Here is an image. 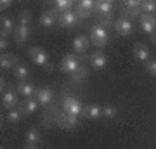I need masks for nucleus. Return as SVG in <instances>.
Masks as SVG:
<instances>
[{"mask_svg": "<svg viewBox=\"0 0 156 149\" xmlns=\"http://www.w3.org/2000/svg\"><path fill=\"white\" fill-rule=\"evenodd\" d=\"M30 21H31V16H30V11L24 9L19 16V23H17V28L14 31V37H16V44L17 45H23L26 40H28V35H30Z\"/></svg>", "mask_w": 156, "mask_h": 149, "instance_id": "nucleus-1", "label": "nucleus"}, {"mask_svg": "<svg viewBox=\"0 0 156 149\" xmlns=\"http://www.w3.org/2000/svg\"><path fill=\"white\" fill-rule=\"evenodd\" d=\"M90 42L95 45V47H104V45L109 42V33H108V30L104 26H101V24H94L92 30H90Z\"/></svg>", "mask_w": 156, "mask_h": 149, "instance_id": "nucleus-2", "label": "nucleus"}, {"mask_svg": "<svg viewBox=\"0 0 156 149\" xmlns=\"http://www.w3.org/2000/svg\"><path fill=\"white\" fill-rule=\"evenodd\" d=\"M62 109L66 115H73V116H80L83 115V109L85 106L80 102L78 97H73V95H68L62 99Z\"/></svg>", "mask_w": 156, "mask_h": 149, "instance_id": "nucleus-3", "label": "nucleus"}, {"mask_svg": "<svg viewBox=\"0 0 156 149\" xmlns=\"http://www.w3.org/2000/svg\"><path fill=\"white\" fill-rule=\"evenodd\" d=\"M28 55L31 57V61L35 62V64H38V66L42 68H52L50 66V59H49V54L45 52V49H42V47H31V49L28 50Z\"/></svg>", "mask_w": 156, "mask_h": 149, "instance_id": "nucleus-4", "label": "nucleus"}, {"mask_svg": "<svg viewBox=\"0 0 156 149\" xmlns=\"http://www.w3.org/2000/svg\"><path fill=\"white\" fill-rule=\"evenodd\" d=\"M82 66L80 64V59H78L76 54H68L62 57L61 64H59V68H61L62 73H68V75H73V73L76 71L78 68Z\"/></svg>", "mask_w": 156, "mask_h": 149, "instance_id": "nucleus-5", "label": "nucleus"}, {"mask_svg": "<svg viewBox=\"0 0 156 149\" xmlns=\"http://www.w3.org/2000/svg\"><path fill=\"white\" fill-rule=\"evenodd\" d=\"M113 28H115L116 33L122 35V37H128V35H132V31H134V24H132V21H128V19H125V17H118V19H115Z\"/></svg>", "mask_w": 156, "mask_h": 149, "instance_id": "nucleus-6", "label": "nucleus"}, {"mask_svg": "<svg viewBox=\"0 0 156 149\" xmlns=\"http://www.w3.org/2000/svg\"><path fill=\"white\" fill-rule=\"evenodd\" d=\"M139 19H140V28H142L149 37L153 33H156V17L153 16V14H144V12H142Z\"/></svg>", "mask_w": 156, "mask_h": 149, "instance_id": "nucleus-7", "label": "nucleus"}, {"mask_svg": "<svg viewBox=\"0 0 156 149\" xmlns=\"http://www.w3.org/2000/svg\"><path fill=\"white\" fill-rule=\"evenodd\" d=\"M78 21H80V19H78L75 9L62 12L61 16H59V23H61L62 28H75V26H78Z\"/></svg>", "mask_w": 156, "mask_h": 149, "instance_id": "nucleus-8", "label": "nucleus"}, {"mask_svg": "<svg viewBox=\"0 0 156 149\" xmlns=\"http://www.w3.org/2000/svg\"><path fill=\"white\" fill-rule=\"evenodd\" d=\"M35 99L38 101V104L42 106H47L52 102V99H54V90L49 87H40L37 88V94H35Z\"/></svg>", "mask_w": 156, "mask_h": 149, "instance_id": "nucleus-9", "label": "nucleus"}, {"mask_svg": "<svg viewBox=\"0 0 156 149\" xmlns=\"http://www.w3.org/2000/svg\"><path fill=\"white\" fill-rule=\"evenodd\" d=\"M59 21V16H57V12L54 9H47V11L42 12V16H40V24L45 28H52L56 26V23Z\"/></svg>", "mask_w": 156, "mask_h": 149, "instance_id": "nucleus-10", "label": "nucleus"}, {"mask_svg": "<svg viewBox=\"0 0 156 149\" xmlns=\"http://www.w3.org/2000/svg\"><path fill=\"white\" fill-rule=\"evenodd\" d=\"M90 64H92L95 69H104L106 64H108L106 54H104L101 49H97L95 52H92V55H90Z\"/></svg>", "mask_w": 156, "mask_h": 149, "instance_id": "nucleus-11", "label": "nucleus"}, {"mask_svg": "<svg viewBox=\"0 0 156 149\" xmlns=\"http://www.w3.org/2000/svg\"><path fill=\"white\" fill-rule=\"evenodd\" d=\"M2 106H4V109H7V111L14 109L17 106V95L11 87H9V90H7L5 94H2Z\"/></svg>", "mask_w": 156, "mask_h": 149, "instance_id": "nucleus-12", "label": "nucleus"}, {"mask_svg": "<svg viewBox=\"0 0 156 149\" xmlns=\"http://www.w3.org/2000/svg\"><path fill=\"white\" fill-rule=\"evenodd\" d=\"M113 7H115V2H111V0H97L95 2V12H99L101 17L102 16H111V11Z\"/></svg>", "mask_w": 156, "mask_h": 149, "instance_id": "nucleus-13", "label": "nucleus"}, {"mask_svg": "<svg viewBox=\"0 0 156 149\" xmlns=\"http://www.w3.org/2000/svg\"><path fill=\"white\" fill-rule=\"evenodd\" d=\"M89 44L90 40L85 37V35H78L76 38L73 40V50L76 52V54H83V52H87V49H89Z\"/></svg>", "mask_w": 156, "mask_h": 149, "instance_id": "nucleus-14", "label": "nucleus"}, {"mask_svg": "<svg viewBox=\"0 0 156 149\" xmlns=\"http://www.w3.org/2000/svg\"><path fill=\"white\" fill-rule=\"evenodd\" d=\"M134 55H135V59L137 61H140V62H147L149 61V55H151V52H149V49L146 47V45H142V44H135V47H134Z\"/></svg>", "mask_w": 156, "mask_h": 149, "instance_id": "nucleus-15", "label": "nucleus"}, {"mask_svg": "<svg viewBox=\"0 0 156 149\" xmlns=\"http://www.w3.org/2000/svg\"><path fill=\"white\" fill-rule=\"evenodd\" d=\"M83 115L87 116L89 120H99L101 116H102V106H99V104H89V106H85Z\"/></svg>", "mask_w": 156, "mask_h": 149, "instance_id": "nucleus-16", "label": "nucleus"}, {"mask_svg": "<svg viewBox=\"0 0 156 149\" xmlns=\"http://www.w3.org/2000/svg\"><path fill=\"white\" fill-rule=\"evenodd\" d=\"M17 92L21 95H24V97H31V95H35L37 94V88L31 85V83L28 82V80H24V82H19L17 83Z\"/></svg>", "mask_w": 156, "mask_h": 149, "instance_id": "nucleus-17", "label": "nucleus"}, {"mask_svg": "<svg viewBox=\"0 0 156 149\" xmlns=\"http://www.w3.org/2000/svg\"><path fill=\"white\" fill-rule=\"evenodd\" d=\"M0 24H2V37H4V38H7V37H9L12 31H14V21H12V17L2 16V21H0Z\"/></svg>", "mask_w": 156, "mask_h": 149, "instance_id": "nucleus-18", "label": "nucleus"}, {"mask_svg": "<svg viewBox=\"0 0 156 149\" xmlns=\"http://www.w3.org/2000/svg\"><path fill=\"white\" fill-rule=\"evenodd\" d=\"M0 68L2 69H11V68H16V57L9 52H4L0 55Z\"/></svg>", "mask_w": 156, "mask_h": 149, "instance_id": "nucleus-19", "label": "nucleus"}, {"mask_svg": "<svg viewBox=\"0 0 156 149\" xmlns=\"http://www.w3.org/2000/svg\"><path fill=\"white\" fill-rule=\"evenodd\" d=\"M14 76H16L19 82H24V80H28L30 69L26 68V64H23V62L16 64V68H14Z\"/></svg>", "mask_w": 156, "mask_h": 149, "instance_id": "nucleus-20", "label": "nucleus"}, {"mask_svg": "<svg viewBox=\"0 0 156 149\" xmlns=\"http://www.w3.org/2000/svg\"><path fill=\"white\" fill-rule=\"evenodd\" d=\"M52 9H54V11H61V14L62 12H66V11H71L73 7L76 5V4H73L71 0H56V2H54V4H52Z\"/></svg>", "mask_w": 156, "mask_h": 149, "instance_id": "nucleus-21", "label": "nucleus"}, {"mask_svg": "<svg viewBox=\"0 0 156 149\" xmlns=\"http://www.w3.org/2000/svg\"><path fill=\"white\" fill-rule=\"evenodd\" d=\"M37 109H38V101L37 99H26L24 104H23V108H21L23 115H31V113H35Z\"/></svg>", "mask_w": 156, "mask_h": 149, "instance_id": "nucleus-22", "label": "nucleus"}, {"mask_svg": "<svg viewBox=\"0 0 156 149\" xmlns=\"http://www.w3.org/2000/svg\"><path fill=\"white\" fill-rule=\"evenodd\" d=\"M69 76H71L73 82H83V80H87V76H89V69L85 66H80L76 71L73 73V75H69Z\"/></svg>", "mask_w": 156, "mask_h": 149, "instance_id": "nucleus-23", "label": "nucleus"}, {"mask_svg": "<svg viewBox=\"0 0 156 149\" xmlns=\"http://www.w3.org/2000/svg\"><path fill=\"white\" fill-rule=\"evenodd\" d=\"M102 116H104V118H108V120H115V118L118 116L116 106H113V104L102 106Z\"/></svg>", "mask_w": 156, "mask_h": 149, "instance_id": "nucleus-24", "label": "nucleus"}, {"mask_svg": "<svg viewBox=\"0 0 156 149\" xmlns=\"http://www.w3.org/2000/svg\"><path fill=\"white\" fill-rule=\"evenodd\" d=\"M140 9H125L123 7L122 11H120V14H122V17H125V19H128V21H132V19H135V17H140Z\"/></svg>", "mask_w": 156, "mask_h": 149, "instance_id": "nucleus-25", "label": "nucleus"}, {"mask_svg": "<svg viewBox=\"0 0 156 149\" xmlns=\"http://www.w3.org/2000/svg\"><path fill=\"white\" fill-rule=\"evenodd\" d=\"M23 118V111H21V108H14V109H11L9 113H7V122L9 123H17L19 120Z\"/></svg>", "mask_w": 156, "mask_h": 149, "instance_id": "nucleus-26", "label": "nucleus"}, {"mask_svg": "<svg viewBox=\"0 0 156 149\" xmlns=\"http://www.w3.org/2000/svg\"><path fill=\"white\" fill-rule=\"evenodd\" d=\"M140 11H144V14H153V12H156V2L154 0H144L140 4Z\"/></svg>", "mask_w": 156, "mask_h": 149, "instance_id": "nucleus-27", "label": "nucleus"}, {"mask_svg": "<svg viewBox=\"0 0 156 149\" xmlns=\"http://www.w3.org/2000/svg\"><path fill=\"white\" fill-rule=\"evenodd\" d=\"M26 142H28V146H37L40 142V133L37 130H28V133H26Z\"/></svg>", "mask_w": 156, "mask_h": 149, "instance_id": "nucleus-28", "label": "nucleus"}, {"mask_svg": "<svg viewBox=\"0 0 156 149\" xmlns=\"http://www.w3.org/2000/svg\"><path fill=\"white\" fill-rule=\"evenodd\" d=\"M61 125L66 128H71V127H76L78 125V116H73V115H66L64 120H61Z\"/></svg>", "mask_w": 156, "mask_h": 149, "instance_id": "nucleus-29", "label": "nucleus"}, {"mask_svg": "<svg viewBox=\"0 0 156 149\" xmlns=\"http://www.w3.org/2000/svg\"><path fill=\"white\" fill-rule=\"evenodd\" d=\"M78 7H82V9H85V11H94L95 9V2L94 0H80V2H76Z\"/></svg>", "mask_w": 156, "mask_h": 149, "instance_id": "nucleus-30", "label": "nucleus"}, {"mask_svg": "<svg viewBox=\"0 0 156 149\" xmlns=\"http://www.w3.org/2000/svg\"><path fill=\"white\" fill-rule=\"evenodd\" d=\"M75 12H76V16H78L80 21H83V19L90 17V14H92L90 11H85V9H82V7H78V5H75Z\"/></svg>", "mask_w": 156, "mask_h": 149, "instance_id": "nucleus-31", "label": "nucleus"}, {"mask_svg": "<svg viewBox=\"0 0 156 149\" xmlns=\"http://www.w3.org/2000/svg\"><path fill=\"white\" fill-rule=\"evenodd\" d=\"M140 4H142V2H139V0H125V2H123V7L134 11V9H140Z\"/></svg>", "mask_w": 156, "mask_h": 149, "instance_id": "nucleus-32", "label": "nucleus"}, {"mask_svg": "<svg viewBox=\"0 0 156 149\" xmlns=\"http://www.w3.org/2000/svg\"><path fill=\"white\" fill-rule=\"evenodd\" d=\"M97 24H101V26H104L108 30V26H113V24H115V19H113L111 16H102V17H101V21L97 23Z\"/></svg>", "mask_w": 156, "mask_h": 149, "instance_id": "nucleus-33", "label": "nucleus"}, {"mask_svg": "<svg viewBox=\"0 0 156 149\" xmlns=\"http://www.w3.org/2000/svg\"><path fill=\"white\" fill-rule=\"evenodd\" d=\"M146 71L149 73L151 76H156V59L154 61H147L146 62Z\"/></svg>", "mask_w": 156, "mask_h": 149, "instance_id": "nucleus-34", "label": "nucleus"}, {"mask_svg": "<svg viewBox=\"0 0 156 149\" xmlns=\"http://www.w3.org/2000/svg\"><path fill=\"white\" fill-rule=\"evenodd\" d=\"M7 90H9V87H7V82L4 80V78H0V94H5Z\"/></svg>", "mask_w": 156, "mask_h": 149, "instance_id": "nucleus-35", "label": "nucleus"}, {"mask_svg": "<svg viewBox=\"0 0 156 149\" xmlns=\"http://www.w3.org/2000/svg\"><path fill=\"white\" fill-rule=\"evenodd\" d=\"M11 5H12V2H11V0H2V2H0V9H2V11L9 9Z\"/></svg>", "mask_w": 156, "mask_h": 149, "instance_id": "nucleus-36", "label": "nucleus"}, {"mask_svg": "<svg viewBox=\"0 0 156 149\" xmlns=\"http://www.w3.org/2000/svg\"><path fill=\"white\" fill-rule=\"evenodd\" d=\"M5 49H7V38L2 37V38H0V50H2V54L5 52Z\"/></svg>", "mask_w": 156, "mask_h": 149, "instance_id": "nucleus-37", "label": "nucleus"}, {"mask_svg": "<svg viewBox=\"0 0 156 149\" xmlns=\"http://www.w3.org/2000/svg\"><path fill=\"white\" fill-rule=\"evenodd\" d=\"M149 38H151V42H153V44L156 45V33H153V35H151V37H149Z\"/></svg>", "mask_w": 156, "mask_h": 149, "instance_id": "nucleus-38", "label": "nucleus"}, {"mask_svg": "<svg viewBox=\"0 0 156 149\" xmlns=\"http://www.w3.org/2000/svg\"><path fill=\"white\" fill-rule=\"evenodd\" d=\"M26 149H38L37 146H26Z\"/></svg>", "mask_w": 156, "mask_h": 149, "instance_id": "nucleus-39", "label": "nucleus"}]
</instances>
